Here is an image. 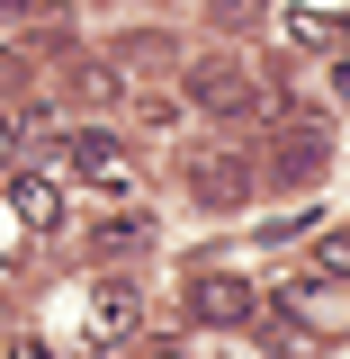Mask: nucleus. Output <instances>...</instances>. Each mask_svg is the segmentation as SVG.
Masks as SVG:
<instances>
[{"label": "nucleus", "instance_id": "9", "mask_svg": "<svg viewBox=\"0 0 350 359\" xmlns=\"http://www.w3.org/2000/svg\"><path fill=\"white\" fill-rule=\"evenodd\" d=\"M288 36L306 45V54H342V45H350V27H342V18H306V9H297V18H288Z\"/></svg>", "mask_w": 350, "mask_h": 359}, {"label": "nucleus", "instance_id": "14", "mask_svg": "<svg viewBox=\"0 0 350 359\" xmlns=\"http://www.w3.org/2000/svg\"><path fill=\"white\" fill-rule=\"evenodd\" d=\"M0 359H54V351H45L36 332H18V341H9V351H0Z\"/></svg>", "mask_w": 350, "mask_h": 359}, {"label": "nucleus", "instance_id": "13", "mask_svg": "<svg viewBox=\"0 0 350 359\" xmlns=\"http://www.w3.org/2000/svg\"><path fill=\"white\" fill-rule=\"evenodd\" d=\"M9 162H18V126H9V108H0V180H9Z\"/></svg>", "mask_w": 350, "mask_h": 359}, {"label": "nucleus", "instance_id": "10", "mask_svg": "<svg viewBox=\"0 0 350 359\" xmlns=\"http://www.w3.org/2000/svg\"><path fill=\"white\" fill-rule=\"evenodd\" d=\"M314 278H350V224H342V233H323V243H314Z\"/></svg>", "mask_w": 350, "mask_h": 359}, {"label": "nucleus", "instance_id": "16", "mask_svg": "<svg viewBox=\"0 0 350 359\" xmlns=\"http://www.w3.org/2000/svg\"><path fill=\"white\" fill-rule=\"evenodd\" d=\"M144 359H189V351H171V341H153V351H144Z\"/></svg>", "mask_w": 350, "mask_h": 359}, {"label": "nucleus", "instance_id": "6", "mask_svg": "<svg viewBox=\"0 0 350 359\" xmlns=\"http://www.w3.org/2000/svg\"><path fill=\"white\" fill-rule=\"evenodd\" d=\"M9 207H18V224H27L36 243H45V233H63V189H54L45 171H18V180H9Z\"/></svg>", "mask_w": 350, "mask_h": 359}, {"label": "nucleus", "instance_id": "5", "mask_svg": "<svg viewBox=\"0 0 350 359\" xmlns=\"http://www.w3.org/2000/svg\"><path fill=\"white\" fill-rule=\"evenodd\" d=\"M81 323H90V351H117V341H135V323H144V297H135V278H99Z\"/></svg>", "mask_w": 350, "mask_h": 359}, {"label": "nucleus", "instance_id": "4", "mask_svg": "<svg viewBox=\"0 0 350 359\" xmlns=\"http://www.w3.org/2000/svg\"><path fill=\"white\" fill-rule=\"evenodd\" d=\"M261 189V162H243L234 144H216V153H189V198L198 207H243Z\"/></svg>", "mask_w": 350, "mask_h": 359}, {"label": "nucleus", "instance_id": "3", "mask_svg": "<svg viewBox=\"0 0 350 359\" xmlns=\"http://www.w3.org/2000/svg\"><path fill=\"white\" fill-rule=\"evenodd\" d=\"M189 314L198 323H216V332H243V323H261V287L252 278H234V269H207V278H189Z\"/></svg>", "mask_w": 350, "mask_h": 359}, {"label": "nucleus", "instance_id": "12", "mask_svg": "<svg viewBox=\"0 0 350 359\" xmlns=\"http://www.w3.org/2000/svg\"><path fill=\"white\" fill-rule=\"evenodd\" d=\"M261 9H269V0H216V18H224V27H252Z\"/></svg>", "mask_w": 350, "mask_h": 359}, {"label": "nucleus", "instance_id": "8", "mask_svg": "<svg viewBox=\"0 0 350 359\" xmlns=\"http://www.w3.org/2000/svg\"><path fill=\"white\" fill-rule=\"evenodd\" d=\"M90 233H99V252H117V261H126V252L153 243V216H144V207H117V216H99Z\"/></svg>", "mask_w": 350, "mask_h": 359}, {"label": "nucleus", "instance_id": "1", "mask_svg": "<svg viewBox=\"0 0 350 359\" xmlns=\"http://www.w3.org/2000/svg\"><path fill=\"white\" fill-rule=\"evenodd\" d=\"M63 153H72V171L99 189V198H117V207H135V189H144V171L126 162V144L108 126H81V135H63Z\"/></svg>", "mask_w": 350, "mask_h": 359}, {"label": "nucleus", "instance_id": "11", "mask_svg": "<svg viewBox=\"0 0 350 359\" xmlns=\"http://www.w3.org/2000/svg\"><path fill=\"white\" fill-rule=\"evenodd\" d=\"M135 117H144V126H171V117H180V90H135Z\"/></svg>", "mask_w": 350, "mask_h": 359}, {"label": "nucleus", "instance_id": "7", "mask_svg": "<svg viewBox=\"0 0 350 359\" xmlns=\"http://www.w3.org/2000/svg\"><path fill=\"white\" fill-rule=\"evenodd\" d=\"M323 162H332V144H323V126H314V135H288L269 171H278V180H288V189H297V180H323Z\"/></svg>", "mask_w": 350, "mask_h": 359}, {"label": "nucleus", "instance_id": "2", "mask_svg": "<svg viewBox=\"0 0 350 359\" xmlns=\"http://www.w3.org/2000/svg\"><path fill=\"white\" fill-rule=\"evenodd\" d=\"M189 99H198L207 117H261V108H269V81L252 72V63H234V54H216V63H198V81H189Z\"/></svg>", "mask_w": 350, "mask_h": 359}, {"label": "nucleus", "instance_id": "15", "mask_svg": "<svg viewBox=\"0 0 350 359\" xmlns=\"http://www.w3.org/2000/svg\"><path fill=\"white\" fill-rule=\"evenodd\" d=\"M332 99H350V45L332 54Z\"/></svg>", "mask_w": 350, "mask_h": 359}]
</instances>
